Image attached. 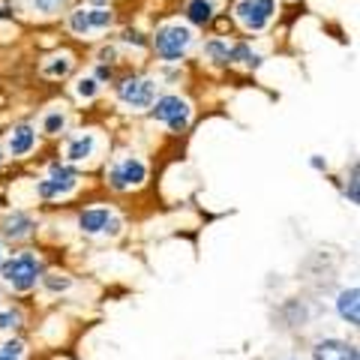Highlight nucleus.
<instances>
[{
	"instance_id": "f257e3e1",
	"label": "nucleus",
	"mask_w": 360,
	"mask_h": 360,
	"mask_svg": "<svg viewBox=\"0 0 360 360\" xmlns=\"http://www.w3.org/2000/svg\"><path fill=\"white\" fill-rule=\"evenodd\" d=\"M0 274H4V283L18 291V295H25V291H30L33 285H37V279L42 276V264L37 255L30 252H18L13 255L9 262L0 264Z\"/></svg>"
},
{
	"instance_id": "f03ea898",
	"label": "nucleus",
	"mask_w": 360,
	"mask_h": 360,
	"mask_svg": "<svg viewBox=\"0 0 360 360\" xmlns=\"http://www.w3.org/2000/svg\"><path fill=\"white\" fill-rule=\"evenodd\" d=\"M189 45H193V30L180 25H165L153 37V49L162 60H180L189 51Z\"/></svg>"
},
{
	"instance_id": "7ed1b4c3",
	"label": "nucleus",
	"mask_w": 360,
	"mask_h": 360,
	"mask_svg": "<svg viewBox=\"0 0 360 360\" xmlns=\"http://www.w3.org/2000/svg\"><path fill=\"white\" fill-rule=\"evenodd\" d=\"M117 99H120V105H127L132 111L150 108L153 99H156V82L153 78H144V75L123 78V82L117 84Z\"/></svg>"
},
{
	"instance_id": "20e7f679",
	"label": "nucleus",
	"mask_w": 360,
	"mask_h": 360,
	"mask_svg": "<svg viewBox=\"0 0 360 360\" xmlns=\"http://www.w3.org/2000/svg\"><path fill=\"white\" fill-rule=\"evenodd\" d=\"M153 120L165 123L172 132H184L193 120V105L184 96H160L153 103Z\"/></svg>"
},
{
	"instance_id": "39448f33",
	"label": "nucleus",
	"mask_w": 360,
	"mask_h": 360,
	"mask_svg": "<svg viewBox=\"0 0 360 360\" xmlns=\"http://www.w3.org/2000/svg\"><path fill=\"white\" fill-rule=\"evenodd\" d=\"M144 180H148V165H144L139 156H123L120 162H115L108 168V186L120 189V193L141 186Z\"/></svg>"
},
{
	"instance_id": "423d86ee",
	"label": "nucleus",
	"mask_w": 360,
	"mask_h": 360,
	"mask_svg": "<svg viewBox=\"0 0 360 360\" xmlns=\"http://www.w3.org/2000/svg\"><path fill=\"white\" fill-rule=\"evenodd\" d=\"M234 15H238V21L246 30L258 33L276 15V0H240V4L234 6Z\"/></svg>"
},
{
	"instance_id": "0eeeda50",
	"label": "nucleus",
	"mask_w": 360,
	"mask_h": 360,
	"mask_svg": "<svg viewBox=\"0 0 360 360\" xmlns=\"http://www.w3.org/2000/svg\"><path fill=\"white\" fill-rule=\"evenodd\" d=\"M115 25V13L108 6H94V9H75L70 15V30L78 37H90V33H103Z\"/></svg>"
},
{
	"instance_id": "6e6552de",
	"label": "nucleus",
	"mask_w": 360,
	"mask_h": 360,
	"mask_svg": "<svg viewBox=\"0 0 360 360\" xmlns=\"http://www.w3.org/2000/svg\"><path fill=\"white\" fill-rule=\"evenodd\" d=\"M75 186H78V174L72 172V168L54 165L51 174L45 177V180H39L37 193H39L42 198H63V195H70Z\"/></svg>"
},
{
	"instance_id": "1a4fd4ad",
	"label": "nucleus",
	"mask_w": 360,
	"mask_h": 360,
	"mask_svg": "<svg viewBox=\"0 0 360 360\" xmlns=\"http://www.w3.org/2000/svg\"><path fill=\"white\" fill-rule=\"evenodd\" d=\"M78 229L84 234H117L120 231V219L111 213L108 207H87L82 217H78Z\"/></svg>"
},
{
	"instance_id": "9d476101",
	"label": "nucleus",
	"mask_w": 360,
	"mask_h": 360,
	"mask_svg": "<svg viewBox=\"0 0 360 360\" xmlns=\"http://www.w3.org/2000/svg\"><path fill=\"white\" fill-rule=\"evenodd\" d=\"M312 360H357V348L342 340H324L315 345Z\"/></svg>"
},
{
	"instance_id": "9b49d317",
	"label": "nucleus",
	"mask_w": 360,
	"mask_h": 360,
	"mask_svg": "<svg viewBox=\"0 0 360 360\" xmlns=\"http://www.w3.org/2000/svg\"><path fill=\"white\" fill-rule=\"evenodd\" d=\"M336 312H340V319L345 324L357 328V321H360V291L354 285L340 291V297H336Z\"/></svg>"
},
{
	"instance_id": "f8f14e48",
	"label": "nucleus",
	"mask_w": 360,
	"mask_h": 360,
	"mask_svg": "<svg viewBox=\"0 0 360 360\" xmlns=\"http://www.w3.org/2000/svg\"><path fill=\"white\" fill-rule=\"evenodd\" d=\"M96 150V135L94 132H78L75 139L66 141V160L70 162H84Z\"/></svg>"
},
{
	"instance_id": "ddd939ff",
	"label": "nucleus",
	"mask_w": 360,
	"mask_h": 360,
	"mask_svg": "<svg viewBox=\"0 0 360 360\" xmlns=\"http://www.w3.org/2000/svg\"><path fill=\"white\" fill-rule=\"evenodd\" d=\"M33 148H37V129L27 127V123H21L9 132V153L13 156H27Z\"/></svg>"
},
{
	"instance_id": "4468645a",
	"label": "nucleus",
	"mask_w": 360,
	"mask_h": 360,
	"mask_svg": "<svg viewBox=\"0 0 360 360\" xmlns=\"http://www.w3.org/2000/svg\"><path fill=\"white\" fill-rule=\"evenodd\" d=\"M30 229H33V219L27 217V213H21V210H15V213H9V217L4 219V234L6 238H27L30 234Z\"/></svg>"
},
{
	"instance_id": "2eb2a0df",
	"label": "nucleus",
	"mask_w": 360,
	"mask_h": 360,
	"mask_svg": "<svg viewBox=\"0 0 360 360\" xmlns=\"http://www.w3.org/2000/svg\"><path fill=\"white\" fill-rule=\"evenodd\" d=\"M186 18L193 21V25L205 27L207 21L213 18V0H189L186 4Z\"/></svg>"
},
{
	"instance_id": "dca6fc26",
	"label": "nucleus",
	"mask_w": 360,
	"mask_h": 360,
	"mask_svg": "<svg viewBox=\"0 0 360 360\" xmlns=\"http://www.w3.org/2000/svg\"><path fill=\"white\" fill-rule=\"evenodd\" d=\"M231 63H243L246 70H258L262 66V54H255L250 45H231Z\"/></svg>"
},
{
	"instance_id": "f3484780",
	"label": "nucleus",
	"mask_w": 360,
	"mask_h": 360,
	"mask_svg": "<svg viewBox=\"0 0 360 360\" xmlns=\"http://www.w3.org/2000/svg\"><path fill=\"white\" fill-rule=\"evenodd\" d=\"M70 70H72V58L70 54H58V58H51L42 66V75L45 78H63V75H70Z\"/></svg>"
},
{
	"instance_id": "a211bd4d",
	"label": "nucleus",
	"mask_w": 360,
	"mask_h": 360,
	"mask_svg": "<svg viewBox=\"0 0 360 360\" xmlns=\"http://www.w3.org/2000/svg\"><path fill=\"white\" fill-rule=\"evenodd\" d=\"M205 54H207L213 63H219V66L231 63V45L222 42V39H210V42L205 45Z\"/></svg>"
},
{
	"instance_id": "6ab92c4d",
	"label": "nucleus",
	"mask_w": 360,
	"mask_h": 360,
	"mask_svg": "<svg viewBox=\"0 0 360 360\" xmlns=\"http://www.w3.org/2000/svg\"><path fill=\"white\" fill-rule=\"evenodd\" d=\"M96 94H99V84H96V78H78L75 82V96L78 99H84V103H90V99H96Z\"/></svg>"
},
{
	"instance_id": "aec40b11",
	"label": "nucleus",
	"mask_w": 360,
	"mask_h": 360,
	"mask_svg": "<svg viewBox=\"0 0 360 360\" xmlns=\"http://www.w3.org/2000/svg\"><path fill=\"white\" fill-rule=\"evenodd\" d=\"M42 285L49 288V291H66L72 285V279L66 276V274H45L42 276Z\"/></svg>"
},
{
	"instance_id": "412c9836",
	"label": "nucleus",
	"mask_w": 360,
	"mask_h": 360,
	"mask_svg": "<svg viewBox=\"0 0 360 360\" xmlns=\"http://www.w3.org/2000/svg\"><path fill=\"white\" fill-rule=\"evenodd\" d=\"M25 357V342L21 340H9L0 345V360H21Z\"/></svg>"
},
{
	"instance_id": "4be33fe9",
	"label": "nucleus",
	"mask_w": 360,
	"mask_h": 360,
	"mask_svg": "<svg viewBox=\"0 0 360 360\" xmlns=\"http://www.w3.org/2000/svg\"><path fill=\"white\" fill-rule=\"evenodd\" d=\"M63 127H66V115H63V111H51V115L45 117V123H42V129L49 132V135L63 132Z\"/></svg>"
},
{
	"instance_id": "5701e85b",
	"label": "nucleus",
	"mask_w": 360,
	"mask_h": 360,
	"mask_svg": "<svg viewBox=\"0 0 360 360\" xmlns=\"http://www.w3.org/2000/svg\"><path fill=\"white\" fill-rule=\"evenodd\" d=\"M18 321H21V315L13 312V309H0V333L4 330H15L18 328Z\"/></svg>"
},
{
	"instance_id": "b1692460",
	"label": "nucleus",
	"mask_w": 360,
	"mask_h": 360,
	"mask_svg": "<svg viewBox=\"0 0 360 360\" xmlns=\"http://www.w3.org/2000/svg\"><path fill=\"white\" fill-rule=\"evenodd\" d=\"M63 4H66V0H33V6H37L42 15H54Z\"/></svg>"
},
{
	"instance_id": "393cba45",
	"label": "nucleus",
	"mask_w": 360,
	"mask_h": 360,
	"mask_svg": "<svg viewBox=\"0 0 360 360\" xmlns=\"http://www.w3.org/2000/svg\"><path fill=\"white\" fill-rule=\"evenodd\" d=\"M345 195L352 205H357V165L352 168V180H348V186H345Z\"/></svg>"
},
{
	"instance_id": "a878e982",
	"label": "nucleus",
	"mask_w": 360,
	"mask_h": 360,
	"mask_svg": "<svg viewBox=\"0 0 360 360\" xmlns=\"http://www.w3.org/2000/svg\"><path fill=\"white\" fill-rule=\"evenodd\" d=\"M123 42H135V45H144L141 33L139 30H123Z\"/></svg>"
},
{
	"instance_id": "bb28decb",
	"label": "nucleus",
	"mask_w": 360,
	"mask_h": 360,
	"mask_svg": "<svg viewBox=\"0 0 360 360\" xmlns=\"http://www.w3.org/2000/svg\"><path fill=\"white\" fill-rule=\"evenodd\" d=\"M99 60H115V49H103V51H99Z\"/></svg>"
},
{
	"instance_id": "cd10ccee",
	"label": "nucleus",
	"mask_w": 360,
	"mask_h": 360,
	"mask_svg": "<svg viewBox=\"0 0 360 360\" xmlns=\"http://www.w3.org/2000/svg\"><path fill=\"white\" fill-rule=\"evenodd\" d=\"M309 162H312V168H319V172H321V168H328V162H324V160H321V156H312V160H309Z\"/></svg>"
},
{
	"instance_id": "c85d7f7f",
	"label": "nucleus",
	"mask_w": 360,
	"mask_h": 360,
	"mask_svg": "<svg viewBox=\"0 0 360 360\" xmlns=\"http://www.w3.org/2000/svg\"><path fill=\"white\" fill-rule=\"evenodd\" d=\"M96 75H99V78H111V70H108V66H99Z\"/></svg>"
},
{
	"instance_id": "c756f323",
	"label": "nucleus",
	"mask_w": 360,
	"mask_h": 360,
	"mask_svg": "<svg viewBox=\"0 0 360 360\" xmlns=\"http://www.w3.org/2000/svg\"><path fill=\"white\" fill-rule=\"evenodd\" d=\"M0 264H4V246H0Z\"/></svg>"
},
{
	"instance_id": "7c9ffc66",
	"label": "nucleus",
	"mask_w": 360,
	"mask_h": 360,
	"mask_svg": "<svg viewBox=\"0 0 360 360\" xmlns=\"http://www.w3.org/2000/svg\"><path fill=\"white\" fill-rule=\"evenodd\" d=\"M0 162H4V150H0Z\"/></svg>"
}]
</instances>
